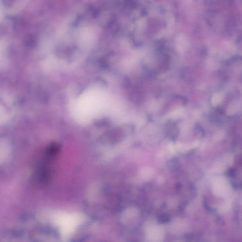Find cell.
Masks as SVG:
<instances>
[{"instance_id": "6da1fadb", "label": "cell", "mask_w": 242, "mask_h": 242, "mask_svg": "<svg viewBox=\"0 0 242 242\" xmlns=\"http://www.w3.org/2000/svg\"><path fill=\"white\" fill-rule=\"evenodd\" d=\"M168 221H169V218L166 215H165V216L163 215V216H161L160 217V222L161 223H165V222H167Z\"/></svg>"}, {"instance_id": "7a4b0ae2", "label": "cell", "mask_w": 242, "mask_h": 242, "mask_svg": "<svg viewBox=\"0 0 242 242\" xmlns=\"http://www.w3.org/2000/svg\"><path fill=\"white\" fill-rule=\"evenodd\" d=\"M4 17V11L1 4L0 3V22L1 21Z\"/></svg>"}]
</instances>
